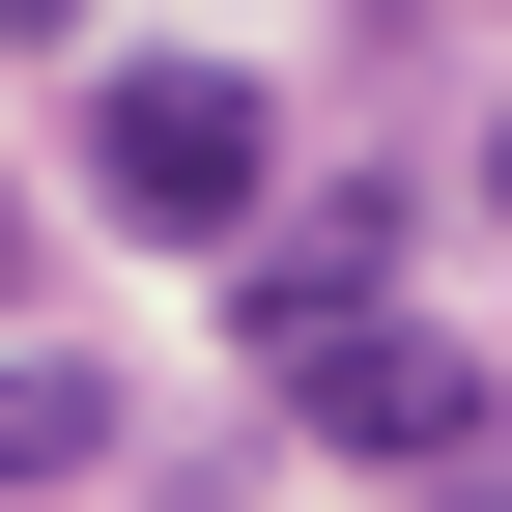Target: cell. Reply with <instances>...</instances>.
Returning <instances> with one entry per match:
<instances>
[{
    "label": "cell",
    "mask_w": 512,
    "mask_h": 512,
    "mask_svg": "<svg viewBox=\"0 0 512 512\" xmlns=\"http://www.w3.org/2000/svg\"><path fill=\"white\" fill-rule=\"evenodd\" d=\"M86 200L114 228H256V200H285V114H256L228 57H114V86H86Z\"/></svg>",
    "instance_id": "obj_1"
},
{
    "label": "cell",
    "mask_w": 512,
    "mask_h": 512,
    "mask_svg": "<svg viewBox=\"0 0 512 512\" xmlns=\"http://www.w3.org/2000/svg\"><path fill=\"white\" fill-rule=\"evenodd\" d=\"M342 456H484V342H427V313H370V342H313L285 370Z\"/></svg>",
    "instance_id": "obj_2"
},
{
    "label": "cell",
    "mask_w": 512,
    "mask_h": 512,
    "mask_svg": "<svg viewBox=\"0 0 512 512\" xmlns=\"http://www.w3.org/2000/svg\"><path fill=\"white\" fill-rule=\"evenodd\" d=\"M370 313H399V200L342 171V200H313L285 256H256V370H313V342H370Z\"/></svg>",
    "instance_id": "obj_3"
},
{
    "label": "cell",
    "mask_w": 512,
    "mask_h": 512,
    "mask_svg": "<svg viewBox=\"0 0 512 512\" xmlns=\"http://www.w3.org/2000/svg\"><path fill=\"white\" fill-rule=\"evenodd\" d=\"M0 484H114V370L86 342H0Z\"/></svg>",
    "instance_id": "obj_4"
},
{
    "label": "cell",
    "mask_w": 512,
    "mask_h": 512,
    "mask_svg": "<svg viewBox=\"0 0 512 512\" xmlns=\"http://www.w3.org/2000/svg\"><path fill=\"white\" fill-rule=\"evenodd\" d=\"M0 313H29V200H0Z\"/></svg>",
    "instance_id": "obj_5"
},
{
    "label": "cell",
    "mask_w": 512,
    "mask_h": 512,
    "mask_svg": "<svg viewBox=\"0 0 512 512\" xmlns=\"http://www.w3.org/2000/svg\"><path fill=\"white\" fill-rule=\"evenodd\" d=\"M484 200H512V114H484Z\"/></svg>",
    "instance_id": "obj_6"
},
{
    "label": "cell",
    "mask_w": 512,
    "mask_h": 512,
    "mask_svg": "<svg viewBox=\"0 0 512 512\" xmlns=\"http://www.w3.org/2000/svg\"><path fill=\"white\" fill-rule=\"evenodd\" d=\"M484 512H512V484H484Z\"/></svg>",
    "instance_id": "obj_7"
}]
</instances>
